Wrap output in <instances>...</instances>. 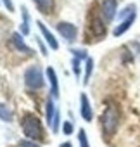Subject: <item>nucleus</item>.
I'll return each mask as SVG.
<instances>
[{
    "instance_id": "obj_2",
    "label": "nucleus",
    "mask_w": 140,
    "mask_h": 147,
    "mask_svg": "<svg viewBox=\"0 0 140 147\" xmlns=\"http://www.w3.org/2000/svg\"><path fill=\"white\" fill-rule=\"evenodd\" d=\"M100 123H102L104 135L106 137H112L116 133V130H118V125H119V111H118V107H114V106L106 107V111L102 113Z\"/></svg>"
},
{
    "instance_id": "obj_12",
    "label": "nucleus",
    "mask_w": 140,
    "mask_h": 147,
    "mask_svg": "<svg viewBox=\"0 0 140 147\" xmlns=\"http://www.w3.org/2000/svg\"><path fill=\"white\" fill-rule=\"evenodd\" d=\"M45 114H47V123L52 125V119H54V106H52L50 100L47 102V113H45Z\"/></svg>"
},
{
    "instance_id": "obj_10",
    "label": "nucleus",
    "mask_w": 140,
    "mask_h": 147,
    "mask_svg": "<svg viewBox=\"0 0 140 147\" xmlns=\"http://www.w3.org/2000/svg\"><path fill=\"white\" fill-rule=\"evenodd\" d=\"M78 140H80V147H90L88 138H87V131H85L83 128L78 131Z\"/></svg>"
},
{
    "instance_id": "obj_3",
    "label": "nucleus",
    "mask_w": 140,
    "mask_h": 147,
    "mask_svg": "<svg viewBox=\"0 0 140 147\" xmlns=\"http://www.w3.org/2000/svg\"><path fill=\"white\" fill-rule=\"evenodd\" d=\"M26 85L30 88H40L43 85V80H42V75H40V69L38 67H30L26 71Z\"/></svg>"
},
{
    "instance_id": "obj_5",
    "label": "nucleus",
    "mask_w": 140,
    "mask_h": 147,
    "mask_svg": "<svg viewBox=\"0 0 140 147\" xmlns=\"http://www.w3.org/2000/svg\"><path fill=\"white\" fill-rule=\"evenodd\" d=\"M114 11H116V0H104V4H102V12L106 16V19H112L114 16Z\"/></svg>"
},
{
    "instance_id": "obj_8",
    "label": "nucleus",
    "mask_w": 140,
    "mask_h": 147,
    "mask_svg": "<svg viewBox=\"0 0 140 147\" xmlns=\"http://www.w3.org/2000/svg\"><path fill=\"white\" fill-rule=\"evenodd\" d=\"M38 24H40V30H42V33L45 35V38H47L48 45H50L52 49H57V42H55V38H54V36H52V35L48 33V30H47V28H45V26H43L42 23H38Z\"/></svg>"
},
{
    "instance_id": "obj_7",
    "label": "nucleus",
    "mask_w": 140,
    "mask_h": 147,
    "mask_svg": "<svg viewBox=\"0 0 140 147\" xmlns=\"http://www.w3.org/2000/svg\"><path fill=\"white\" fill-rule=\"evenodd\" d=\"M35 2H36L38 9H40L42 12L48 14V12L52 11V5H54V2H52V0H35Z\"/></svg>"
},
{
    "instance_id": "obj_14",
    "label": "nucleus",
    "mask_w": 140,
    "mask_h": 147,
    "mask_svg": "<svg viewBox=\"0 0 140 147\" xmlns=\"http://www.w3.org/2000/svg\"><path fill=\"white\" fill-rule=\"evenodd\" d=\"M62 131H64V135H71V133H73V125L69 123V121H64V125H62Z\"/></svg>"
},
{
    "instance_id": "obj_6",
    "label": "nucleus",
    "mask_w": 140,
    "mask_h": 147,
    "mask_svg": "<svg viewBox=\"0 0 140 147\" xmlns=\"http://www.w3.org/2000/svg\"><path fill=\"white\" fill-rule=\"evenodd\" d=\"M81 116L85 121H92L94 118V113H92V107H90V102L85 95H81Z\"/></svg>"
},
{
    "instance_id": "obj_9",
    "label": "nucleus",
    "mask_w": 140,
    "mask_h": 147,
    "mask_svg": "<svg viewBox=\"0 0 140 147\" xmlns=\"http://www.w3.org/2000/svg\"><path fill=\"white\" fill-rule=\"evenodd\" d=\"M0 119H4V121H12V113L5 107V106H2L0 104Z\"/></svg>"
},
{
    "instance_id": "obj_16",
    "label": "nucleus",
    "mask_w": 140,
    "mask_h": 147,
    "mask_svg": "<svg viewBox=\"0 0 140 147\" xmlns=\"http://www.w3.org/2000/svg\"><path fill=\"white\" fill-rule=\"evenodd\" d=\"M59 147H73V145H71V142H64V144H61Z\"/></svg>"
},
{
    "instance_id": "obj_1",
    "label": "nucleus",
    "mask_w": 140,
    "mask_h": 147,
    "mask_svg": "<svg viewBox=\"0 0 140 147\" xmlns=\"http://www.w3.org/2000/svg\"><path fill=\"white\" fill-rule=\"evenodd\" d=\"M21 126H23V131L24 135L30 138V140H36V142H42L45 138V133H43V126L40 123V119L31 114V113H26L23 116V121H21Z\"/></svg>"
},
{
    "instance_id": "obj_13",
    "label": "nucleus",
    "mask_w": 140,
    "mask_h": 147,
    "mask_svg": "<svg viewBox=\"0 0 140 147\" xmlns=\"http://www.w3.org/2000/svg\"><path fill=\"white\" fill-rule=\"evenodd\" d=\"M18 147H40L38 144H36V140H21L19 144H18Z\"/></svg>"
},
{
    "instance_id": "obj_4",
    "label": "nucleus",
    "mask_w": 140,
    "mask_h": 147,
    "mask_svg": "<svg viewBox=\"0 0 140 147\" xmlns=\"http://www.w3.org/2000/svg\"><path fill=\"white\" fill-rule=\"evenodd\" d=\"M57 30H59V33H61L67 42H73V40L76 38V28H75L73 24H69V23H59V24H57Z\"/></svg>"
},
{
    "instance_id": "obj_15",
    "label": "nucleus",
    "mask_w": 140,
    "mask_h": 147,
    "mask_svg": "<svg viewBox=\"0 0 140 147\" xmlns=\"http://www.w3.org/2000/svg\"><path fill=\"white\" fill-rule=\"evenodd\" d=\"M4 4L7 5V9H9V11H12V4H11V0H4Z\"/></svg>"
},
{
    "instance_id": "obj_11",
    "label": "nucleus",
    "mask_w": 140,
    "mask_h": 147,
    "mask_svg": "<svg viewBox=\"0 0 140 147\" xmlns=\"http://www.w3.org/2000/svg\"><path fill=\"white\" fill-rule=\"evenodd\" d=\"M48 80H50V83H52V94L57 95V78H55V73H54L52 69H48Z\"/></svg>"
}]
</instances>
